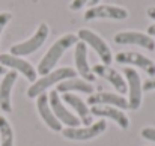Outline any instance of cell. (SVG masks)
Listing matches in <instances>:
<instances>
[{"mask_svg": "<svg viewBox=\"0 0 155 146\" xmlns=\"http://www.w3.org/2000/svg\"><path fill=\"white\" fill-rule=\"evenodd\" d=\"M78 42V36L72 35V33H66L63 36H60L54 44H53L50 50L44 54V57L41 59L39 65H38V72L41 75H45L48 72H51L54 66L57 65V62L60 60V57L63 56V53L69 47L75 45Z\"/></svg>", "mask_w": 155, "mask_h": 146, "instance_id": "cell-1", "label": "cell"}, {"mask_svg": "<svg viewBox=\"0 0 155 146\" xmlns=\"http://www.w3.org/2000/svg\"><path fill=\"white\" fill-rule=\"evenodd\" d=\"M75 75H77V71L72 69V68H68V66L53 69L51 72L42 75V78L33 81V85H32V86L29 88V91H27V97L29 98L39 97V95L44 94L48 88H51L53 85L60 83V81L68 80V78H74Z\"/></svg>", "mask_w": 155, "mask_h": 146, "instance_id": "cell-2", "label": "cell"}, {"mask_svg": "<svg viewBox=\"0 0 155 146\" xmlns=\"http://www.w3.org/2000/svg\"><path fill=\"white\" fill-rule=\"evenodd\" d=\"M48 26L45 23H41L39 27L36 29V32L33 33V36H30L27 41L24 42H20V44H15L11 47V54L14 56H18V57H23V56H27V54H32L35 53L36 50H39L44 42L47 41L48 38Z\"/></svg>", "mask_w": 155, "mask_h": 146, "instance_id": "cell-3", "label": "cell"}, {"mask_svg": "<svg viewBox=\"0 0 155 146\" xmlns=\"http://www.w3.org/2000/svg\"><path fill=\"white\" fill-rule=\"evenodd\" d=\"M78 39L83 41L86 45H91L92 48L97 51V54L100 56V59L103 60L104 65H110L113 60V54L110 51V47L107 45V42L104 41L100 35H97L95 32L89 30V29H80L77 33Z\"/></svg>", "mask_w": 155, "mask_h": 146, "instance_id": "cell-4", "label": "cell"}, {"mask_svg": "<svg viewBox=\"0 0 155 146\" xmlns=\"http://www.w3.org/2000/svg\"><path fill=\"white\" fill-rule=\"evenodd\" d=\"M107 128L105 121H98L89 127H72V128H65L62 130V134L65 139L68 140H77V142H84V140H91L98 137L100 134H103Z\"/></svg>", "mask_w": 155, "mask_h": 146, "instance_id": "cell-5", "label": "cell"}, {"mask_svg": "<svg viewBox=\"0 0 155 146\" xmlns=\"http://www.w3.org/2000/svg\"><path fill=\"white\" fill-rule=\"evenodd\" d=\"M97 18H108V20H125L128 18V11L120 6L113 5H97L89 8L84 12V20H97Z\"/></svg>", "mask_w": 155, "mask_h": 146, "instance_id": "cell-6", "label": "cell"}, {"mask_svg": "<svg viewBox=\"0 0 155 146\" xmlns=\"http://www.w3.org/2000/svg\"><path fill=\"white\" fill-rule=\"evenodd\" d=\"M113 41L120 45H139L148 51H154L155 42L152 36L142 32H119L113 36Z\"/></svg>", "mask_w": 155, "mask_h": 146, "instance_id": "cell-7", "label": "cell"}, {"mask_svg": "<svg viewBox=\"0 0 155 146\" xmlns=\"http://www.w3.org/2000/svg\"><path fill=\"white\" fill-rule=\"evenodd\" d=\"M114 60L117 63H130L134 65L137 68H142V71H145L148 75L154 77L155 75V63L146 56L136 53V51H120L114 56Z\"/></svg>", "mask_w": 155, "mask_h": 146, "instance_id": "cell-8", "label": "cell"}, {"mask_svg": "<svg viewBox=\"0 0 155 146\" xmlns=\"http://www.w3.org/2000/svg\"><path fill=\"white\" fill-rule=\"evenodd\" d=\"M48 102H50V107H51L54 116L57 118V121H59L60 124H65V125L69 127V128L80 125V119H78L75 114H72V113L63 105L62 99L59 98L56 91H51V92L48 94Z\"/></svg>", "mask_w": 155, "mask_h": 146, "instance_id": "cell-9", "label": "cell"}, {"mask_svg": "<svg viewBox=\"0 0 155 146\" xmlns=\"http://www.w3.org/2000/svg\"><path fill=\"white\" fill-rule=\"evenodd\" d=\"M0 65H3L5 68H12L18 72H21L29 81H36V69L24 59L18 57V56H14V54H8V53H3L0 54Z\"/></svg>", "mask_w": 155, "mask_h": 146, "instance_id": "cell-10", "label": "cell"}, {"mask_svg": "<svg viewBox=\"0 0 155 146\" xmlns=\"http://www.w3.org/2000/svg\"><path fill=\"white\" fill-rule=\"evenodd\" d=\"M92 72H94L95 75L103 77L104 80H107L108 83H111V86H113L120 95H124V94L128 92L127 80H124V77H122L116 69H113L110 65H104V63L95 65V66L92 68Z\"/></svg>", "mask_w": 155, "mask_h": 146, "instance_id": "cell-11", "label": "cell"}, {"mask_svg": "<svg viewBox=\"0 0 155 146\" xmlns=\"http://www.w3.org/2000/svg\"><path fill=\"white\" fill-rule=\"evenodd\" d=\"M122 71L127 77V86L130 89L128 105H130L131 110H137L142 104V80H140V75L131 68H125Z\"/></svg>", "mask_w": 155, "mask_h": 146, "instance_id": "cell-12", "label": "cell"}, {"mask_svg": "<svg viewBox=\"0 0 155 146\" xmlns=\"http://www.w3.org/2000/svg\"><path fill=\"white\" fill-rule=\"evenodd\" d=\"M91 113H92V116L95 114V116H100V118L114 121L124 130H127L130 127V119L127 118V114L120 108H116V107H111V105H92Z\"/></svg>", "mask_w": 155, "mask_h": 146, "instance_id": "cell-13", "label": "cell"}, {"mask_svg": "<svg viewBox=\"0 0 155 146\" xmlns=\"http://www.w3.org/2000/svg\"><path fill=\"white\" fill-rule=\"evenodd\" d=\"M87 104L89 105H111V107H117L120 110L130 108L128 99H125L122 95L111 94V92H98V94L89 95Z\"/></svg>", "mask_w": 155, "mask_h": 146, "instance_id": "cell-14", "label": "cell"}, {"mask_svg": "<svg viewBox=\"0 0 155 146\" xmlns=\"http://www.w3.org/2000/svg\"><path fill=\"white\" fill-rule=\"evenodd\" d=\"M75 66H77V72L81 75L83 80L89 83L95 80V74L92 72L87 63V45L83 41H78L75 44Z\"/></svg>", "mask_w": 155, "mask_h": 146, "instance_id": "cell-15", "label": "cell"}, {"mask_svg": "<svg viewBox=\"0 0 155 146\" xmlns=\"http://www.w3.org/2000/svg\"><path fill=\"white\" fill-rule=\"evenodd\" d=\"M17 71H9L5 74L3 81L0 83V108L5 113H11L12 111V104H11V92L12 88L17 81Z\"/></svg>", "mask_w": 155, "mask_h": 146, "instance_id": "cell-16", "label": "cell"}, {"mask_svg": "<svg viewBox=\"0 0 155 146\" xmlns=\"http://www.w3.org/2000/svg\"><path fill=\"white\" fill-rule=\"evenodd\" d=\"M62 99H63V102H66L69 107H72L74 110H75V113H77V116H78V119H80V122H83L84 124V127H89V125H92V113H91V108L86 105V102L81 99V98H78L77 95H72V94H63L62 95Z\"/></svg>", "mask_w": 155, "mask_h": 146, "instance_id": "cell-17", "label": "cell"}, {"mask_svg": "<svg viewBox=\"0 0 155 146\" xmlns=\"http://www.w3.org/2000/svg\"><path fill=\"white\" fill-rule=\"evenodd\" d=\"M36 107H38V111H39L41 118L44 119V122L51 128L53 131H62V124L54 116L51 107H50V102H48V95L45 92L38 97V99H36Z\"/></svg>", "mask_w": 155, "mask_h": 146, "instance_id": "cell-18", "label": "cell"}, {"mask_svg": "<svg viewBox=\"0 0 155 146\" xmlns=\"http://www.w3.org/2000/svg\"><path fill=\"white\" fill-rule=\"evenodd\" d=\"M83 92V94H89L92 95L94 94V86L92 83L83 80V78H68V80H63L57 85V89L56 92L59 94H71V92Z\"/></svg>", "mask_w": 155, "mask_h": 146, "instance_id": "cell-19", "label": "cell"}, {"mask_svg": "<svg viewBox=\"0 0 155 146\" xmlns=\"http://www.w3.org/2000/svg\"><path fill=\"white\" fill-rule=\"evenodd\" d=\"M0 146H14V131L8 119L0 116Z\"/></svg>", "mask_w": 155, "mask_h": 146, "instance_id": "cell-20", "label": "cell"}, {"mask_svg": "<svg viewBox=\"0 0 155 146\" xmlns=\"http://www.w3.org/2000/svg\"><path fill=\"white\" fill-rule=\"evenodd\" d=\"M11 18H12V15L9 12H0V35H2L3 29L6 27V24L11 21Z\"/></svg>", "mask_w": 155, "mask_h": 146, "instance_id": "cell-21", "label": "cell"}, {"mask_svg": "<svg viewBox=\"0 0 155 146\" xmlns=\"http://www.w3.org/2000/svg\"><path fill=\"white\" fill-rule=\"evenodd\" d=\"M142 136L146 140L155 142V128H145V130H142Z\"/></svg>", "mask_w": 155, "mask_h": 146, "instance_id": "cell-22", "label": "cell"}, {"mask_svg": "<svg viewBox=\"0 0 155 146\" xmlns=\"http://www.w3.org/2000/svg\"><path fill=\"white\" fill-rule=\"evenodd\" d=\"M87 2H89V0H72L71 5H69V9H71V11H80Z\"/></svg>", "mask_w": 155, "mask_h": 146, "instance_id": "cell-23", "label": "cell"}, {"mask_svg": "<svg viewBox=\"0 0 155 146\" xmlns=\"http://www.w3.org/2000/svg\"><path fill=\"white\" fill-rule=\"evenodd\" d=\"M155 89V78H152V80H146L145 83H143V91H154Z\"/></svg>", "mask_w": 155, "mask_h": 146, "instance_id": "cell-24", "label": "cell"}, {"mask_svg": "<svg viewBox=\"0 0 155 146\" xmlns=\"http://www.w3.org/2000/svg\"><path fill=\"white\" fill-rule=\"evenodd\" d=\"M146 14H148V17H149L151 20H155V6H151V8H148Z\"/></svg>", "mask_w": 155, "mask_h": 146, "instance_id": "cell-25", "label": "cell"}, {"mask_svg": "<svg viewBox=\"0 0 155 146\" xmlns=\"http://www.w3.org/2000/svg\"><path fill=\"white\" fill-rule=\"evenodd\" d=\"M148 35H149V36L155 35V23H154V24H151V26L148 27Z\"/></svg>", "mask_w": 155, "mask_h": 146, "instance_id": "cell-26", "label": "cell"}, {"mask_svg": "<svg viewBox=\"0 0 155 146\" xmlns=\"http://www.w3.org/2000/svg\"><path fill=\"white\" fill-rule=\"evenodd\" d=\"M87 3H89V5H91V8H92V6H97V5L100 3V0H89Z\"/></svg>", "mask_w": 155, "mask_h": 146, "instance_id": "cell-27", "label": "cell"}, {"mask_svg": "<svg viewBox=\"0 0 155 146\" xmlns=\"http://www.w3.org/2000/svg\"><path fill=\"white\" fill-rule=\"evenodd\" d=\"M3 74H6V69H5L3 65H0V75H3Z\"/></svg>", "mask_w": 155, "mask_h": 146, "instance_id": "cell-28", "label": "cell"}]
</instances>
